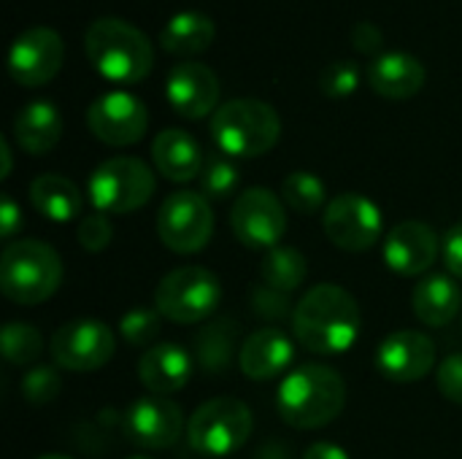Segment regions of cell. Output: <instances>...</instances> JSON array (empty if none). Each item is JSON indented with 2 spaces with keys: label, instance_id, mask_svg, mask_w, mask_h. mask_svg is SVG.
Listing matches in <instances>:
<instances>
[{
  "label": "cell",
  "instance_id": "cell-1",
  "mask_svg": "<svg viewBox=\"0 0 462 459\" xmlns=\"http://www.w3.org/2000/svg\"><path fill=\"white\" fill-rule=\"evenodd\" d=\"M363 327V311L352 292L338 284H317L298 303L292 314V333L311 354L349 352Z\"/></svg>",
  "mask_w": 462,
  "mask_h": 459
},
{
  "label": "cell",
  "instance_id": "cell-2",
  "mask_svg": "<svg viewBox=\"0 0 462 459\" xmlns=\"http://www.w3.org/2000/svg\"><path fill=\"white\" fill-rule=\"evenodd\" d=\"M346 406V384L328 365H300L282 379L276 409L284 425L295 430H319L341 417Z\"/></svg>",
  "mask_w": 462,
  "mask_h": 459
},
{
  "label": "cell",
  "instance_id": "cell-3",
  "mask_svg": "<svg viewBox=\"0 0 462 459\" xmlns=\"http://www.w3.org/2000/svg\"><path fill=\"white\" fill-rule=\"evenodd\" d=\"M84 51L92 68L114 84H138L154 68L152 41L116 16L95 19L84 32Z\"/></svg>",
  "mask_w": 462,
  "mask_h": 459
},
{
  "label": "cell",
  "instance_id": "cell-4",
  "mask_svg": "<svg viewBox=\"0 0 462 459\" xmlns=\"http://www.w3.org/2000/svg\"><path fill=\"white\" fill-rule=\"evenodd\" d=\"M211 138L222 154L252 160L268 154L282 138V119L273 106L254 97L222 103L211 116Z\"/></svg>",
  "mask_w": 462,
  "mask_h": 459
},
{
  "label": "cell",
  "instance_id": "cell-5",
  "mask_svg": "<svg viewBox=\"0 0 462 459\" xmlns=\"http://www.w3.org/2000/svg\"><path fill=\"white\" fill-rule=\"evenodd\" d=\"M60 254L35 238L14 241L0 257V292L16 306H38L62 284Z\"/></svg>",
  "mask_w": 462,
  "mask_h": 459
},
{
  "label": "cell",
  "instance_id": "cell-6",
  "mask_svg": "<svg viewBox=\"0 0 462 459\" xmlns=\"http://www.w3.org/2000/svg\"><path fill=\"white\" fill-rule=\"evenodd\" d=\"M254 430L252 409L238 398H211L187 419V441L200 457H230Z\"/></svg>",
  "mask_w": 462,
  "mask_h": 459
},
{
  "label": "cell",
  "instance_id": "cell-7",
  "mask_svg": "<svg viewBox=\"0 0 462 459\" xmlns=\"http://www.w3.org/2000/svg\"><path fill=\"white\" fill-rule=\"evenodd\" d=\"M222 284L200 265H181L165 273L154 289V308L176 325H198L217 314Z\"/></svg>",
  "mask_w": 462,
  "mask_h": 459
},
{
  "label": "cell",
  "instance_id": "cell-8",
  "mask_svg": "<svg viewBox=\"0 0 462 459\" xmlns=\"http://www.w3.org/2000/svg\"><path fill=\"white\" fill-rule=\"evenodd\" d=\"M157 184L152 168L138 157H111L100 162L87 184L89 203L100 214H130L143 208Z\"/></svg>",
  "mask_w": 462,
  "mask_h": 459
},
{
  "label": "cell",
  "instance_id": "cell-9",
  "mask_svg": "<svg viewBox=\"0 0 462 459\" xmlns=\"http://www.w3.org/2000/svg\"><path fill=\"white\" fill-rule=\"evenodd\" d=\"M157 235L176 254H195L214 235V208L200 192H173L157 211Z\"/></svg>",
  "mask_w": 462,
  "mask_h": 459
},
{
  "label": "cell",
  "instance_id": "cell-10",
  "mask_svg": "<svg viewBox=\"0 0 462 459\" xmlns=\"http://www.w3.org/2000/svg\"><path fill=\"white\" fill-rule=\"evenodd\" d=\"M322 230L328 241L344 252H368L382 241L384 222L379 206L357 192H344L338 197H330L322 219Z\"/></svg>",
  "mask_w": 462,
  "mask_h": 459
},
{
  "label": "cell",
  "instance_id": "cell-11",
  "mask_svg": "<svg viewBox=\"0 0 462 459\" xmlns=\"http://www.w3.org/2000/svg\"><path fill=\"white\" fill-rule=\"evenodd\" d=\"M230 230L246 249H276L287 233L284 200L265 189H244L230 208Z\"/></svg>",
  "mask_w": 462,
  "mask_h": 459
},
{
  "label": "cell",
  "instance_id": "cell-12",
  "mask_svg": "<svg viewBox=\"0 0 462 459\" xmlns=\"http://www.w3.org/2000/svg\"><path fill=\"white\" fill-rule=\"evenodd\" d=\"M49 352L54 365L70 373H92L111 363L116 352V338L106 322L73 319L51 335Z\"/></svg>",
  "mask_w": 462,
  "mask_h": 459
},
{
  "label": "cell",
  "instance_id": "cell-13",
  "mask_svg": "<svg viewBox=\"0 0 462 459\" xmlns=\"http://www.w3.org/2000/svg\"><path fill=\"white\" fill-rule=\"evenodd\" d=\"M87 127L106 146H133L146 135L149 111L135 95L114 89L89 103Z\"/></svg>",
  "mask_w": 462,
  "mask_h": 459
},
{
  "label": "cell",
  "instance_id": "cell-14",
  "mask_svg": "<svg viewBox=\"0 0 462 459\" xmlns=\"http://www.w3.org/2000/svg\"><path fill=\"white\" fill-rule=\"evenodd\" d=\"M122 427L135 446L160 452V449H171L181 438L187 422L179 403H173L171 398L146 395L127 406L122 417Z\"/></svg>",
  "mask_w": 462,
  "mask_h": 459
},
{
  "label": "cell",
  "instance_id": "cell-15",
  "mask_svg": "<svg viewBox=\"0 0 462 459\" xmlns=\"http://www.w3.org/2000/svg\"><path fill=\"white\" fill-rule=\"evenodd\" d=\"M65 60V43L51 27H30L16 35L8 51V73L22 87L49 84Z\"/></svg>",
  "mask_w": 462,
  "mask_h": 459
},
{
  "label": "cell",
  "instance_id": "cell-16",
  "mask_svg": "<svg viewBox=\"0 0 462 459\" xmlns=\"http://www.w3.org/2000/svg\"><path fill=\"white\" fill-rule=\"evenodd\" d=\"M376 371L393 384H414L436 368V344L420 330H395L376 349Z\"/></svg>",
  "mask_w": 462,
  "mask_h": 459
},
{
  "label": "cell",
  "instance_id": "cell-17",
  "mask_svg": "<svg viewBox=\"0 0 462 459\" xmlns=\"http://www.w3.org/2000/svg\"><path fill=\"white\" fill-rule=\"evenodd\" d=\"M439 233L420 219H403L384 235V262L390 271L406 279L425 276L441 249Z\"/></svg>",
  "mask_w": 462,
  "mask_h": 459
},
{
  "label": "cell",
  "instance_id": "cell-18",
  "mask_svg": "<svg viewBox=\"0 0 462 459\" xmlns=\"http://www.w3.org/2000/svg\"><path fill=\"white\" fill-rule=\"evenodd\" d=\"M165 97L171 108L184 119H203L219 106V78L217 73L195 60H181L171 68L165 81Z\"/></svg>",
  "mask_w": 462,
  "mask_h": 459
},
{
  "label": "cell",
  "instance_id": "cell-19",
  "mask_svg": "<svg viewBox=\"0 0 462 459\" xmlns=\"http://www.w3.org/2000/svg\"><path fill=\"white\" fill-rule=\"evenodd\" d=\"M295 357V346L279 327L254 330L238 349V368L252 381H271L282 376Z\"/></svg>",
  "mask_w": 462,
  "mask_h": 459
},
{
  "label": "cell",
  "instance_id": "cell-20",
  "mask_svg": "<svg viewBox=\"0 0 462 459\" xmlns=\"http://www.w3.org/2000/svg\"><path fill=\"white\" fill-rule=\"evenodd\" d=\"M368 87L387 100H409L425 87V65L409 51H382L371 57L368 68Z\"/></svg>",
  "mask_w": 462,
  "mask_h": 459
},
{
  "label": "cell",
  "instance_id": "cell-21",
  "mask_svg": "<svg viewBox=\"0 0 462 459\" xmlns=\"http://www.w3.org/2000/svg\"><path fill=\"white\" fill-rule=\"evenodd\" d=\"M138 379L149 395L171 398L192 379V354L179 344H154L138 363Z\"/></svg>",
  "mask_w": 462,
  "mask_h": 459
},
{
  "label": "cell",
  "instance_id": "cell-22",
  "mask_svg": "<svg viewBox=\"0 0 462 459\" xmlns=\"http://www.w3.org/2000/svg\"><path fill=\"white\" fill-rule=\"evenodd\" d=\"M152 160H154V168L168 181H176V184L200 179V170L206 165L200 143L187 130H179V127H168L154 135Z\"/></svg>",
  "mask_w": 462,
  "mask_h": 459
},
{
  "label": "cell",
  "instance_id": "cell-23",
  "mask_svg": "<svg viewBox=\"0 0 462 459\" xmlns=\"http://www.w3.org/2000/svg\"><path fill=\"white\" fill-rule=\"evenodd\" d=\"M462 308L457 281L447 273H428L411 289V311L428 327H447Z\"/></svg>",
  "mask_w": 462,
  "mask_h": 459
},
{
  "label": "cell",
  "instance_id": "cell-24",
  "mask_svg": "<svg viewBox=\"0 0 462 459\" xmlns=\"http://www.w3.org/2000/svg\"><path fill=\"white\" fill-rule=\"evenodd\" d=\"M62 138V114L49 100H32L14 116V141L22 151L49 154Z\"/></svg>",
  "mask_w": 462,
  "mask_h": 459
},
{
  "label": "cell",
  "instance_id": "cell-25",
  "mask_svg": "<svg viewBox=\"0 0 462 459\" xmlns=\"http://www.w3.org/2000/svg\"><path fill=\"white\" fill-rule=\"evenodd\" d=\"M30 203L35 206V211L41 216H46L54 225H65L81 216L84 208V195L76 187V181H70L68 176L60 173H41L32 184H30Z\"/></svg>",
  "mask_w": 462,
  "mask_h": 459
},
{
  "label": "cell",
  "instance_id": "cell-26",
  "mask_svg": "<svg viewBox=\"0 0 462 459\" xmlns=\"http://www.w3.org/2000/svg\"><path fill=\"white\" fill-rule=\"evenodd\" d=\"M217 38V24L203 11H179L173 14L165 27L160 30V43L165 51L176 57H195L203 54Z\"/></svg>",
  "mask_w": 462,
  "mask_h": 459
},
{
  "label": "cell",
  "instance_id": "cell-27",
  "mask_svg": "<svg viewBox=\"0 0 462 459\" xmlns=\"http://www.w3.org/2000/svg\"><path fill=\"white\" fill-rule=\"evenodd\" d=\"M236 338H238L236 325L230 319H217L203 325L195 335V363L200 365V371L208 376L225 373L238 349Z\"/></svg>",
  "mask_w": 462,
  "mask_h": 459
},
{
  "label": "cell",
  "instance_id": "cell-28",
  "mask_svg": "<svg viewBox=\"0 0 462 459\" xmlns=\"http://www.w3.org/2000/svg\"><path fill=\"white\" fill-rule=\"evenodd\" d=\"M309 276V265L306 257L292 249V246H276L271 249L263 262H260V279L265 287L279 289V292H295Z\"/></svg>",
  "mask_w": 462,
  "mask_h": 459
},
{
  "label": "cell",
  "instance_id": "cell-29",
  "mask_svg": "<svg viewBox=\"0 0 462 459\" xmlns=\"http://www.w3.org/2000/svg\"><path fill=\"white\" fill-rule=\"evenodd\" d=\"M282 200H284L292 211L306 214V216H311V214L328 208V203H330V200H328V187H325V181H322L317 173H311V170H295V173H290V176L282 181Z\"/></svg>",
  "mask_w": 462,
  "mask_h": 459
},
{
  "label": "cell",
  "instance_id": "cell-30",
  "mask_svg": "<svg viewBox=\"0 0 462 459\" xmlns=\"http://www.w3.org/2000/svg\"><path fill=\"white\" fill-rule=\"evenodd\" d=\"M241 181V170L233 165L227 154H211L206 157V165L200 170V195L206 200H227L236 195Z\"/></svg>",
  "mask_w": 462,
  "mask_h": 459
},
{
  "label": "cell",
  "instance_id": "cell-31",
  "mask_svg": "<svg viewBox=\"0 0 462 459\" xmlns=\"http://www.w3.org/2000/svg\"><path fill=\"white\" fill-rule=\"evenodd\" d=\"M43 354V335L30 322H8L3 327V357L11 365H30Z\"/></svg>",
  "mask_w": 462,
  "mask_h": 459
},
{
  "label": "cell",
  "instance_id": "cell-32",
  "mask_svg": "<svg viewBox=\"0 0 462 459\" xmlns=\"http://www.w3.org/2000/svg\"><path fill=\"white\" fill-rule=\"evenodd\" d=\"M160 311L157 308H133V311H127L125 317H122V322H119V333H122V338L130 344V346H138V349H146V346H152L154 341H157V335H160Z\"/></svg>",
  "mask_w": 462,
  "mask_h": 459
},
{
  "label": "cell",
  "instance_id": "cell-33",
  "mask_svg": "<svg viewBox=\"0 0 462 459\" xmlns=\"http://www.w3.org/2000/svg\"><path fill=\"white\" fill-rule=\"evenodd\" d=\"M62 392V376L57 365H35L22 379V395L32 406H46L57 400Z\"/></svg>",
  "mask_w": 462,
  "mask_h": 459
},
{
  "label": "cell",
  "instance_id": "cell-34",
  "mask_svg": "<svg viewBox=\"0 0 462 459\" xmlns=\"http://www.w3.org/2000/svg\"><path fill=\"white\" fill-rule=\"evenodd\" d=\"M322 92L333 100H344L349 95L357 92L360 87V68L352 60H336L322 70V81H319Z\"/></svg>",
  "mask_w": 462,
  "mask_h": 459
},
{
  "label": "cell",
  "instance_id": "cell-35",
  "mask_svg": "<svg viewBox=\"0 0 462 459\" xmlns=\"http://www.w3.org/2000/svg\"><path fill=\"white\" fill-rule=\"evenodd\" d=\"M76 238H79L81 249H87V252H92V254L108 249V243H111V238H114V225H111L108 214H100V211H97V214L81 216L79 230H76Z\"/></svg>",
  "mask_w": 462,
  "mask_h": 459
},
{
  "label": "cell",
  "instance_id": "cell-36",
  "mask_svg": "<svg viewBox=\"0 0 462 459\" xmlns=\"http://www.w3.org/2000/svg\"><path fill=\"white\" fill-rule=\"evenodd\" d=\"M252 306L260 317L271 319V322H282L287 317L295 314L292 303H290V295L287 292H279V289H271V287H257L252 292Z\"/></svg>",
  "mask_w": 462,
  "mask_h": 459
},
{
  "label": "cell",
  "instance_id": "cell-37",
  "mask_svg": "<svg viewBox=\"0 0 462 459\" xmlns=\"http://www.w3.org/2000/svg\"><path fill=\"white\" fill-rule=\"evenodd\" d=\"M436 384H439V392H441L449 403L462 406V352L449 354V357L439 365V371H436Z\"/></svg>",
  "mask_w": 462,
  "mask_h": 459
},
{
  "label": "cell",
  "instance_id": "cell-38",
  "mask_svg": "<svg viewBox=\"0 0 462 459\" xmlns=\"http://www.w3.org/2000/svg\"><path fill=\"white\" fill-rule=\"evenodd\" d=\"M382 43H384V35H382V30H379L374 22H360V24L352 30V46H355L360 54L376 57V54H382Z\"/></svg>",
  "mask_w": 462,
  "mask_h": 459
},
{
  "label": "cell",
  "instance_id": "cell-39",
  "mask_svg": "<svg viewBox=\"0 0 462 459\" xmlns=\"http://www.w3.org/2000/svg\"><path fill=\"white\" fill-rule=\"evenodd\" d=\"M22 222H24L22 208L16 206V200L8 192H3L0 195V233H3V238L8 243L16 241V233L22 230Z\"/></svg>",
  "mask_w": 462,
  "mask_h": 459
},
{
  "label": "cell",
  "instance_id": "cell-40",
  "mask_svg": "<svg viewBox=\"0 0 462 459\" xmlns=\"http://www.w3.org/2000/svg\"><path fill=\"white\" fill-rule=\"evenodd\" d=\"M441 254H444L447 271L455 279H462V222L447 230L444 243H441Z\"/></svg>",
  "mask_w": 462,
  "mask_h": 459
},
{
  "label": "cell",
  "instance_id": "cell-41",
  "mask_svg": "<svg viewBox=\"0 0 462 459\" xmlns=\"http://www.w3.org/2000/svg\"><path fill=\"white\" fill-rule=\"evenodd\" d=\"M303 459H352V457H349V452H344L338 444L317 441V444H311V446L303 452Z\"/></svg>",
  "mask_w": 462,
  "mask_h": 459
},
{
  "label": "cell",
  "instance_id": "cell-42",
  "mask_svg": "<svg viewBox=\"0 0 462 459\" xmlns=\"http://www.w3.org/2000/svg\"><path fill=\"white\" fill-rule=\"evenodd\" d=\"M0 157H3V170H0V179H8L11 176V146L5 138H0Z\"/></svg>",
  "mask_w": 462,
  "mask_h": 459
},
{
  "label": "cell",
  "instance_id": "cell-43",
  "mask_svg": "<svg viewBox=\"0 0 462 459\" xmlns=\"http://www.w3.org/2000/svg\"><path fill=\"white\" fill-rule=\"evenodd\" d=\"M38 459H70V457H65V454H43V457H38Z\"/></svg>",
  "mask_w": 462,
  "mask_h": 459
},
{
  "label": "cell",
  "instance_id": "cell-44",
  "mask_svg": "<svg viewBox=\"0 0 462 459\" xmlns=\"http://www.w3.org/2000/svg\"><path fill=\"white\" fill-rule=\"evenodd\" d=\"M127 459H152V457H127Z\"/></svg>",
  "mask_w": 462,
  "mask_h": 459
}]
</instances>
